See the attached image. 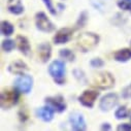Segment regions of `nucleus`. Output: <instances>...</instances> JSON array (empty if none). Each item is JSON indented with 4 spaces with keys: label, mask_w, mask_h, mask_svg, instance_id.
I'll use <instances>...</instances> for the list:
<instances>
[{
    "label": "nucleus",
    "mask_w": 131,
    "mask_h": 131,
    "mask_svg": "<svg viewBox=\"0 0 131 131\" xmlns=\"http://www.w3.org/2000/svg\"><path fill=\"white\" fill-rule=\"evenodd\" d=\"M16 42H17L18 49H19L23 54L27 55V54L30 52V45H29L28 39H27L25 36L18 35V36H17V39H16Z\"/></svg>",
    "instance_id": "nucleus-14"
},
{
    "label": "nucleus",
    "mask_w": 131,
    "mask_h": 131,
    "mask_svg": "<svg viewBox=\"0 0 131 131\" xmlns=\"http://www.w3.org/2000/svg\"><path fill=\"white\" fill-rule=\"evenodd\" d=\"M72 35V29L70 28H62L60 29L56 35L54 36V41L57 45H62V43H66Z\"/></svg>",
    "instance_id": "nucleus-11"
},
{
    "label": "nucleus",
    "mask_w": 131,
    "mask_h": 131,
    "mask_svg": "<svg viewBox=\"0 0 131 131\" xmlns=\"http://www.w3.org/2000/svg\"><path fill=\"white\" fill-rule=\"evenodd\" d=\"M46 102L50 104L55 111L58 113H62L66 110V103L64 101V98L62 96H54V97H48L46 99Z\"/></svg>",
    "instance_id": "nucleus-10"
},
{
    "label": "nucleus",
    "mask_w": 131,
    "mask_h": 131,
    "mask_svg": "<svg viewBox=\"0 0 131 131\" xmlns=\"http://www.w3.org/2000/svg\"><path fill=\"white\" fill-rule=\"evenodd\" d=\"M117 103H118V95L115 93H110L102 97L99 106L102 111H111L114 106H116Z\"/></svg>",
    "instance_id": "nucleus-9"
},
{
    "label": "nucleus",
    "mask_w": 131,
    "mask_h": 131,
    "mask_svg": "<svg viewBox=\"0 0 131 131\" xmlns=\"http://www.w3.org/2000/svg\"><path fill=\"white\" fill-rule=\"evenodd\" d=\"M15 48V41L12 39H6L2 41V49L5 52H10Z\"/></svg>",
    "instance_id": "nucleus-23"
},
{
    "label": "nucleus",
    "mask_w": 131,
    "mask_h": 131,
    "mask_svg": "<svg viewBox=\"0 0 131 131\" xmlns=\"http://www.w3.org/2000/svg\"><path fill=\"white\" fill-rule=\"evenodd\" d=\"M123 96L125 98H130L131 97V87H127L123 91Z\"/></svg>",
    "instance_id": "nucleus-27"
},
{
    "label": "nucleus",
    "mask_w": 131,
    "mask_h": 131,
    "mask_svg": "<svg viewBox=\"0 0 131 131\" xmlns=\"http://www.w3.org/2000/svg\"><path fill=\"white\" fill-rule=\"evenodd\" d=\"M49 72L52 75V78L58 83L62 84L63 83V78L65 74V65L64 62L60 60H56L51 63L50 67H49Z\"/></svg>",
    "instance_id": "nucleus-4"
},
{
    "label": "nucleus",
    "mask_w": 131,
    "mask_h": 131,
    "mask_svg": "<svg viewBox=\"0 0 131 131\" xmlns=\"http://www.w3.org/2000/svg\"><path fill=\"white\" fill-rule=\"evenodd\" d=\"M37 53H38V56H39V58L41 59V61H42V62H47V61L50 59L51 54H52L51 46H50L49 43H41V45L38 47Z\"/></svg>",
    "instance_id": "nucleus-13"
},
{
    "label": "nucleus",
    "mask_w": 131,
    "mask_h": 131,
    "mask_svg": "<svg viewBox=\"0 0 131 131\" xmlns=\"http://www.w3.org/2000/svg\"><path fill=\"white\" fill-rule=\"evenodd\" d=\"M114 57L117 61L120 62H126L131 58V49H122L117 51L114 54Z\"/></svg>",
    "instance_id": "nucleus-15"
},
{
    "label": "nucleus",
    "mask_w": 131,
    "mask_h": 131,
    "mask_svg": "<svg viewBox=\"0 0 131 131\" xmlns=\"http://www.w3.org/2000/svg\"><path fill=\"white\" fill-rule=\"evenodd\" d=\"M37 116L45 122H50L53 119L54 111L51 107H41L37 111Z\"/></svg>",
    "instance_id": "nucleus-17"
},
{
    "label": "nucleus",
    "mask_w": 131,
    "mask_h": 131,
    "mask_svg": "<svg viewBox=\"0 0 131 131\" xmlns=\"http://www.w3.org/2000/svg\"><path fill=\"white\" fill-rule=\"evenodd\" d=\"M19 98H20V95L17 90L12 88L2 90L1 95H0V104H1V107L6 110L14 106L15 104L18 103Z\"/></svg>",
    "instance_id": "nucleus-1"
},
{
    "label": "nucleus",
    "mask_w": 131,
    "mask_h": 131,
    "mask_svg": "<svg viewBox=\"0 0 131 131\" xmlns=\"http://www.w3.org/2000/svg\"><path fill=\"white\" fill-rule=\"evenodd\" d=\"M115 116L117 119H125L129 116V111L127 110L126 106H121L116 111Z\"/></svg>",
    "instance_id": "nucleus-20"
},
{
    "label": "nucleus",
    "mask_w": 131,
    "mask_h": 131,
    "mask_svg": "<svg viewBox=\"0 0 131 131\" xmlns=\"http://www.w3.org/2000/svg\"><path fill=\"white\" fill-rule=\"evenodd\" d=\"M32 83H33V80L30 75H25L22 74L20 78H18L15 82V85L17 87V89L23 93H28L30 92L31 88H32Z\"/></svg>",
    "instance_id": "nucleus-6"
},
{
    "label": "nucleus",
    "mask_w": 131,
    "mask_h": 131,
    "mask_svg": "<svg viewBox=\"0 0 131 131\" xmlns=\"http://www.w3.org/2000/svg\"><path fill=\"white\" fill-rule=\"evenodd\" d=\"M93 84L95 87H98L99 89L106 90V89H111L112 87H114L115 79L110 72L104 71V72H100L95 75L93 80Z\"/></svg>",
    "instance_id": "nucleus-3"
},
{
    "label": "nucleus",
    "mask_w": 131,
    "mask_h": 131,
    "mask_svg": "<svg viewBox=\"0 0 131 131\" xmlns=\"http://www.w3.org/2000/svg\"><path fill=\"white\" fill-rule=\"evenodd\" d=\"M59 54H60V57H61V58L67 60V61H73V60H74V54H73L71 51L67 50V49L61 50Z\"/></svg>",
    "instance_id": "nucleus-21"
},
{
    "label": "nucleus",
    "mask_w": 131,
    "mask_h": 131,
    "mask_svg": "<svg viewBox=\"0 0 131 131\" xmlns=\"http://www.w3.org/2000/svg\"><path fill=\"white\" fill-rule=\"evenodd\" d=\"M119 131H130L131 130V124H121L117 128Z\"/></svg>",
    "instance_id": "nucleus-26"
},
{
    "label": "nucleus",
    "mask_w": 131,
    "mask_h": 131,
    "mask_svg": "<svg viewBox=\"0 0 131 131\" xmlns=\"http://www.w3.org/2000/svg\"><path fill=\"white\" fill-rule=\"evenodd\" d=\"M8 70L14 74H24L25 71L28 70V66L22 61V60H16L12 62L8 66Z\"/></svg>",
    "instance_id": "nucleus-12"
},
{
    "label": "nucleus",
    "mask_w": 131,
    "mask_h": 131,
    "mask_svg": "<svg viewBox=\"0 0 131 131\" xmlns=\"http://www.w3.org/2000/svg\"><path fill=\"white\" fill-rule=\"evenodd\" d=\"M98 95L99 94H98V92H96V91L87 90V91H84V93L79 97V100L83 105H85L87 107H93Z\"/></svg>",
    "instance_id": "nucleus-7"
},
{
    "label": "nucleus",
    "mask_w": 131,
    "mask_h": 131,
    "mask_svg": "<svg viewBox=\"0 0 131 131\" xmlns=\"http://www.w3.org/2000/svg\"><path fill=\"white\" fill-rule=\"evenodd\" d=\"M35 23L36 27L43 31V32H51L54 30V25L53 23L48 19L45 13H37L35 16Z\"/></svg>",
    "instance_id": "nucleus-5"
},
{
    "label": "nucleus",
    "mask_w": 131,
    "mask_h": 131,
    "mask_svg": "<svg viewBox=\"0 0 131 131\" xmlns=\"http://www.w3.org/2000/svg\"><path fill=\"white\" fill-rule=\"evenodd\" d=\"M1 33L5 36L12 35L14 33V26L7 21H2L1 22Z\"/></svg>",
    "instance_id": "nucleus-19"
},
{
    "label": "nucleus",
    "mask_w": 131,
    "mask_h": 131,
    "mask_svg": "<svg viewBox=\"0 0 131 131\" xmlns=\"http://www.w3.org/2000/svg\"><path fill=\"white\" fill-rule=\"evenodd\" d=\"M101 129L102 130H111V126H110V124H103Z\"/></svg>",
    "instance_id": "nucleus-28"
},
{
    "label": "nucleus",
    "mask_w": 131,
    "mask_h": 131,
    "mask_svg": "<svg viewBox=\"0 0 131 131\" xmlns=\"http://www.w3.org/2000/svg\"><path fill=\"white\" fill-rule=\"evenodd\" d=\"M104 62L100 59V58H95L91 61V66L92 67H95V68H98V67H102L103 66Z\"/></svg>",
    "instance_id": "nucleus-24"
},
{
    "label": "nucleus",
    "mask_w": 131,
    "mask_h": 131,
    "mask_svg": "<svg viewBox=\"0 0 131 131\" xmlns=\"http://www.w3.org/2000/svg\"><path fill=\"white\" fill-rule=\"evenodd\" d=\"M91 3L95 8L103 13L108 10L111 6V0H91Z\"/></svg>",
    "instance_id": "nucleus-18"
},
{
    "label": "nucleus",
    "mask_w": 131,
    "mask_h": 131,
    "mask_svg": "<svg viewBox=\"0 0 131 131\" xmlns=\"http://www.w3.org/2000/svg\"><path fill=\"white\" fill-rule=\"evenodd\" d=\"M42 1L45 2L46 6L48 7V9L50 10V13H51L52 15H56V14H57V12H56V9H55L53 3H52V0H42Z\"/></svg>",
    "instance_id": "nucleus-25"
},
{
    "label": "nucleus",
    "mask_w": 131,
    "mask_h": 131,
    "mask_svg": "<svg viewBox=\"0 0 131 131\" xmlns=\"http://www.w3.org/2000/svg\"><path fill=\"white\" fill-rule=\"evenodd\" d=\"M98 41H99V36L94 33H83L78 37L77 45L83 52H88L94 49Z\"/></svg>",
    "instance_id": "nucleus-2"
},
{
    "label": "nucleus",
    "mask_w": 131,
    "mask_h": 131,
    "mask_svg": "<svg viewBox=\"0 0 131 131\" xmlns=\"http://www.w3.org/2000/svg\"><path fill=\"white\" fill-rule=\"evenodd\" d=\"M8 9L10 13L15 15H21L24 12V6L20 0H9L8 1Z\"/></svg>",
    "instance_id": "nucleus-16"
},
{
    "label": "nucleus",
    "mask_w": 131,
    "mask_h": 131,
    "mask_svg": "<svg viewBox=\"0 0 131 131\" xmlns=\"http://www.w3.org/2000/svg\"><path fill=\"white\" fill-rule=\"evenodd\" d=\"M70 123H71V127L73 130L77 131H81V130H86L87 126H86V121L84 119V116L79 113V112H74L70 115Z\"/></svg>",
    "instance_id": "nucleus-8"
},
{
    "label": "nucleus",
    "mask_w": 131,
    "mask_h": 131,
    "mask_svg": "<svg viewBox=\"0 0 131 131\" xmlns=\"http://www.w3.org/2000/svg\"><path fill=\"white\" fill-rule=\"evenodd\" d=\"M118 6L121 9L131 12V1L130 0H119L118 1Z\"/></svg>",
    "instance_id": "nucleus-22"
}]
</instances>
